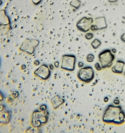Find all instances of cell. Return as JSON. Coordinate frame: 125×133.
I'll list each match as a JSON object with an SVG mask.
<instances>
[{"label": "cell", "instance_id": "obj_4", "mask_svg": "<svg viewBox=\"0 0 125 133\" xmlns=\"http://www.w3.org/2000/svg\"><path fill=\"white\" fill-rule=\"evenodd\" d=\"M76 57L74 55H66L63 56L61 68L62 69L70 71L74 70Z\"/></svg>", "mask_w": 125, "mask_h": 133}, {"label": "cell", "instance_id": "obj_18", "mask_svg": "<svg viewBox=\"0 0 125 133\" xmlns=\"http://www.w3.org/2000/svg\"><path fill=\"white\" fill-rule=\"evenodd\" d=\"M124 76H125V70H124Z\"/></svg>", "mask_w": 125, "mask_h": 133}, {"label": "cell", "instance_id": "obj_6", "mask_svg": "<svg viewBox=\"0 0 125 133\" xmlns=\"http://www.w3.org/2000/svg\"><path fill=\"white\" fill-rule=\"evenodd\" d=\"M125 62L121 60H118L112 69V71L116 74H121L123 73Z\"/></svg>", "mask_w": 125, "mask_h": 133}, {"label": "cell", "instance_id": "obj_3", "mask_svg": "<svg viewBox=\"0 0 125 133\" xmlns=\"http://www.w3.org/2000/svg\"><path fill=\"white\" fill-rule=\"evenodd\" d=\"M94 75V70L90 66L82 68L78 71L77 73V77L79 80L86 83L91 82L93 80Z\"/></svg>", "mask_w": 125, "mask_h": 133}, {"label": "cell", "instance_id": "obj_11", "mask_svg": "<svg viewBox=\"0 0 125 133\" xmlns=\"http://www.w3.org/2000/svg\"><path fill=\"white\" fill-rule=\"evenodd\" d=\"M95 66L97 70L98 71H101V70L102 69L101 65L98 62H97L95 64Z\"/></svg>", "mask_w": 125, "mask_h": 133}, {"label": "cell", "instance_id": "obj_14", "mask_svg": "<svg viewBox=\"0 0 125 133\" xmlns=\"http://www.w3.org/2000/svg\"><path fill=\"white\" fill-rule=\"evenodd\" d=\"M114 103L116 105H118L120 103L119 100L118 99H115L114 101Z\"/></svg>", "mask_w": 125, "mask_h": 133}, {"label": "cell", "instance_id": "obj_13", "mask_svg": "<svg viewBox=\"0 0 125 133\" xmlns=\"http://www.w3.org/2000/svg\"><path fill=\"white\" fill-rule=\"evenodd\" d=\"M78 65L79 68H81L84 66V64L83 62H78Z\"/></svg>", "mask_w": 125, "mask_h": 133}, {"label": "cell", "instance_id": "obj_5", "mask_svg": "<svg viewBox=\"0 0 125 133\" xmlns=\"http://www.w3.org/2000/svg\"><path fill=\"white\" fill-rule=\"evenodd\" d=\"M50 71L48 67L45 65H42L35 72V74L44 80L49 77Z\"/></svg>", "mask_w": 125, "mask_h": 133}, {"label": "cell", "instance_id": "obj_12", "mask_svg": "<svg viewBox=\"0 0 125 133\" xmlns=\"http://www.w3.org/2000/svg\"><path fill=\"white\" fill-rule=\"evenodd\" d=\"M120 39L122 42L125 43V32L121 35L120 37Z\"/></svg>", "mask_w": 125, "mask_h": 133}, {"label": "cell", "instance_id": "obj_17", "mask_svg": "<svg viewBox=\"0 0 125 133\" xmlns=\"http://www.w3.org/2000/svg\"><path fill=\"white\" fill-rule=\"evenodd\" d=\"M50 68L51 69H53V68H54V66H53L52 65H50Z\"/></svg>", "mask_w": 125, "mask_h": 133}, {"label": "cell", "instance_id": "obj_8", "mask_svg": "<svg viewBox=\"0 0 125 133\" xmlns=\"http://www.w3.org/2000/svg\"><path fill=\"white\" fill-rule=\"evenodd\" d=\"M101 44V42L98 39H95L91 43L92 47L95 49L98 48Z\"/></svg>", "mask_w": 125, "mask_h": 133}, {"label": "cell", "instance_id": "obj_9", "mask_svg": "<svg viewBox=\"0 0 125 133\" xmlns=\"http://www.w3.org/2000/svg\"><path fill=\"white\" fill-rule=\"evenodd\" d=\"M94 59V56L93 54H91L88 55L86 57L87 61L89 62H93Z\"/></svg>", "mask_w": 125, "mask_h": 133}, {"label": "cell", "instance_id": "obj_1", "mask_svg": "<svg viewBox=\"0 0 125 133\" xmlns=\"http://www.w3.org/2000/svg\"><path fill=\"white\" fill-rule=\"evenodd\" d=\"M102 120L106 123L121 125L125 122V113L121 106L110 105L104 112Z\"/></svg>", "mask_w": 125, "mask_h": 133}, {"label": "cell", "instance_id": "obj_10", "mask_svg": "<svg viewBox=\"0 0 125 133\" xmlns=\"http://www.w3.org/2000/svg\"><path fill=\"white\" fill-rule=\"evenodd\" d=\"M93 37V35L91 33H88L85 35L86 38L88 40L91 39Z\"/></svg>", "mask_w": 125, "mask_h": 133}, {"label": "cell", "instance_id": "obj_16", "mask_svg": "<svg viewBox=\"0 0 125 133\" xmlns=\"http://www.w3.org/2000/svg\"><path fill=\"white\" fill-rule=\"evenodd\" d=\"M54 65L56 67H58L59 65V63L58 62H55L54 63Z\"/></svg>", "mask_w": 125, "mask_h": 133}, {"label": "cell", "instance_id": "obj_2", "mask_svg": "<svg viewBox=\"0 0 125 133\" xmlns=\"http://www.w3.org/2000/svg\"><path fill=\"white\" fill-rule=\"evenodd\" d=\"M98 58L102 69H105L112 66L115 56L111 50L107 49L102 51L99 54Z\"/></svg>", "mask_w": 125, "mask_h": 133}, {"label": "cell", "instance_id": "obj_15", "mask_svg": "<svg viewBox=\"0 0 125 133\" xmlns=\"http://www.w3.org/2000/svg\"><path fill=\"white\" fill-rule=\"evenodd\" d=\"M111 51H112V52L113 53H115L116 52H117V50H116V49H115L114 48H113L112 49V50H111Z\"/></svg>", "mask_w": 125, "mask_h": 133}, {"label": "cell", "instance_id": "obj_7", "mask_svg": "<svg viewBox=\"0 0 125 133\" xmlns=\"http://www.w3.org/2000/svg\"><path fill=\"white\" fill-rule=\"evenodd\" d=\"M34 41V40L29 39V41H28V42H27V41H26L27 43L26 42H25L24 43L27 44V45H25V47L27 46V48L24 49L23 51H26V52L29 53L31 54L33 53L34 48L38 45V42L37 41H35L33 44H32ZM23 45H24V44H23Z\"/></svg>", "mask_w": 125, "mask_h": 133}]
</instances>
